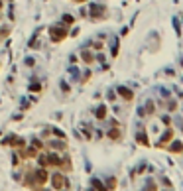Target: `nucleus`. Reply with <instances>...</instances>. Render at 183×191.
Returning <instances> with one entry per match:
<instances>
[{
  "mask_svg": "<svg viewBox=\"0 0 183 191\" xmlns=\"http://www.w3.org/2000/svg\"><path fill=\"white\" fill-rule=\"evenodd\" d=\"M120 93H122V95H124L126 99H130V97H132V93H128V91H126V89H120Z\"/></svg>",
  "mask_w": 183,
  "mask_h": 191,
  "instance_id": "f257e3e1",
  "label": "nucleus"
}]
</instances>
